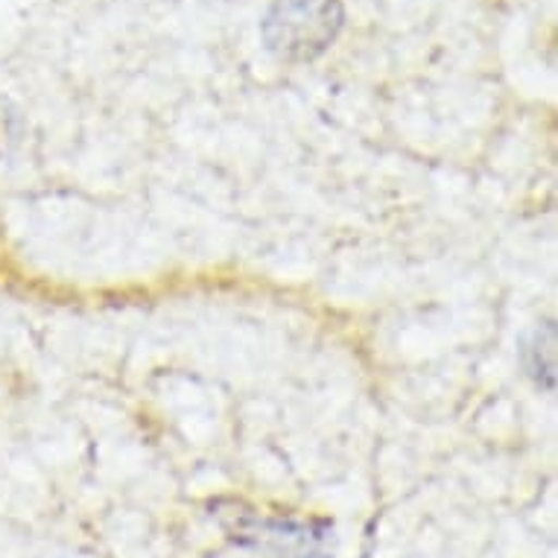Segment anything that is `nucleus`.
<instances>
[{
  "mask_svg": "<svg viewBox=\"0 0 558 558\" xmlns=\"http://www.w3.org/2000/svg\"><path fill=\"white\" fill-rule=\"evenodd\" d=\"M345 24L339 0H272L260 36L266 50L284 62H313L337 41Z\"/></svg>",
  "mask_w": 558,
  "mask_h": 558,
  "instance_id": "nucleus-1",
  "label": "nucleus"
},
{
  "mask_svg": "<svg viewBox=\"0 0 558 558\" xmlns=\"http://www.w3.org/2000/svg\"><path fill=\"white\" fill-rule=\"evenodd\" d=\"M240 535H246L257 547L269 549L278 558H319L325 556L330 530L316 523L248 518V530L240 526Z\"/></svg>",
  "mask_w": 558,
  "mask_h": 558,
  "instance_id": "nucleus-2",
  "label": "nucleus"
},
{
  "mask_svg": "<svg viewBox=\"0 0 558 558\" xmlns=\"http://www.w3.org/2000/svg\"><path fill=\"white\" fill-rule=\"evenodd\" d=\"M15 141H19V114L10 102L0 100V156H7Z\"/></svg>",
  "mask_w": 558,
  "mask_h": 558,
  "instance_id": "nucleus-3",
  "label": "nucleus"
}]
</instances>
